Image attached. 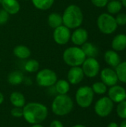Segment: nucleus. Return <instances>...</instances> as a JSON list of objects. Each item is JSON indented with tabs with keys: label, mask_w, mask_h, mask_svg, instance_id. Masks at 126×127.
Here are the masks:
<instances>
[{
	"label": "nucleus",
	"mask_w": 126,
	"mask_h": 127,
	"mask_svg": "<svg viewBox=\"0 0 126 127\" xmlns=\"http://www.w3.org/2000/svg\"><path fill=\"white\" fill-rule=\"evenodd\" d=\"M48 114V108L39 103H29L23 107V117L30 124H41L46 119Z\"/></svg>",
	"instance_id": "obj_1"
},
{
	"label": "nucleus",
	"mask_w": 126,
	"mask_h": 127,
	"mask_svg": "<svg viewBox=\"0 0 126 127\" xmlns=\"http://www.w3.org/2000/svg\"><path fill=\"white\" fill-rule=\"evenodd\" d=\"M63 25L69 29L79 28L83 22V13L81 8L76 4H71L66 7L62 15Z\"/></svg>",
	"instance_id": "obj_2"
},
{
	"label": "nucleus",
	"mask_w": 126,
	"mask_h": 127,
	"mask_svg": "<svg viewBox=\"0 0 126 127\" xmlns=\"http://www.w3.org/2000/svg\"><path fill=\"white\" fill-rule=\"evenodd\" d=\"M74 108L73 100L67 95H58L53 100L52 112L59 116H65L69 114Z\"/></svg>",
	"instance_id": "obj_3"
},
{
	"label": "nucleus",
	"mask_w": 126,
	"mask_h": 127,
	"mask_svg": "<svg viewBox=\"0 0 126 127\" xmlns=\"http://www.w3.org/2000/svg\"><path fill=\"white\" fill-rule=\"evenodd\" d=\"M64 62L71 67L80 66L86 59V57L81 48L74 46L65 50L63 53Z\"/></svg>",
	"instance_id": "obj_4"
},
{
	"label": "nucleus",
	"mask_w": 126,
	"mask_h": 127,
	"mask_svg": "<svg viewBox=\"0 0 126 127\" xmlns=\"http://www.w3.org/2000/svg\"><path fill=\"white\" fill-rule=\"evenodd\" d=\"M97 23L99 30L104 34L113 33L118 27L115 17L107 13L100 14L97 18Z\"/></svg>",
	"instance_id": "obj_5"
},
{
	"label": "nucleus",
	"mask_w": 126,
	"mask_h": 127,
	"mask_svg": "<svg viewBox=\"0 0 126 127\" xmlns=\"http://www.w3.org/2000/svg\"><path fill=\"white\" fill-rule=\"evenodd\" d=\"M94 97V93L91 87L88 86H84L79 88L75 95L76 103L82 108L89 107L93 103Z\"/></svg>",
	"instance_id": "obj_6"
},
{
	"label": "nucleus",
	"mask_w": 126,
	"mask_h": 127,
	"mask_svg": "<svg viewBox=\"0 0 126 127\" xmlns=\"http://www.w3.org/2000/svg\"><path fill=\"white\" fill-rule=\"evenodd\" d=\"M36 79L39 86L50 87L53 86L57 81V75L53 70L44 68L37 73Z\"/></svg>",
	"instance_id": "obj_7"
},
{
	"label": "nucleus",
	"mask_w": 126,
	"mask_h": 127,
	"mask_svg": "<svg viewBox=\"0 0 126 127\" xmlns=\"http://www.w3.org/2000/svg\"><path fill=\"white\" fill-rule=\"evenodd\" d=\"M114 102L108 97H102L99 99L94 106V111L96 114L101 117L105 118L108 116L113 111Z\"/></svg>",
	"instance_id": "obj_8"
},
{
	"label": "nucleus",
	"mask_w": 126,
	"mask_h": 127,
	"mask_svg": "<svg viewBox=\"0 0 126 127\" xmlns=\"http://www.w3.org/2000/svg\"><path fill=\"white\" fill-rule=\"evenodd\" d=\"M84 74L90 78L97 76L100 71V65L97 60L94 57H87L82 65Z\"/></svg>",
	"instance_id": "obj_9"
},
{
	"label": "nucleus",
	"mask_w": 126,
	"mask_h": 127,
	"mask_svg": "<svg viewBox=\"0 0 126 127\" xmlns=\"http://www.w3.org/2000/svg\"><path fill=\"white\" fill-rule=\"evenodd\" d=\"M53 39L59 45H65L67 44L71 36V31L68 28L64 25L56 28L53 31Z\"/></svg>",
	"instance_id": "obj_10"
},
{
	"label": "nucleus",
	"mask_w": 126,
	"mask_h": 127,
	"mask_svg": "<svg viewBox=\"0 0 126 127\" xmlns=\"http://www.w3.org/2000/svg\"><path fill=\"white\" fill-rule=\"evenodd\" d=\"M100 78L103 83L110 87L117 85L119 81L115 70L111 68H105L102 69L100 72Z\"/></svg>",
	"instance_id": "obj_11"
},
{
	"label": "nucleus",
	"mask_w": 126,
	"mask_h": 127,
	"mask_svg": "<svg viewBox=\"0 0 126 127\" xmlns=\"http://www.w3.org/2000/svg\"><path fill=\"white\" fill-rule=\"evenodd\" d=\"M108 97L114 103H120L126 100V89L119 85H114L111 86L108 92Z\"/></svg>",
	"instance_id": "obj_12"
},
{
	"label": "nucleus",
	"mask_w": 126,
	"mask_h": 127,
	"mask_svg": "<svg viewBox=\"0 0 126 127\" xmlns=\"http://www.w3.org/2000/svg\"><path fill=\"white\" fill-rule=\"evenodd\" d=\"M88 39V33L84 28H77L71 36V39L76 45H82Z\"/></svg>",
	"instance_id": "obj_13"
},
{
	"label": "nucleus",
	"mask_w": 126,
	"mask_h": 127,
	"mask_svg": "<svg viewBox=\"0 0 126 127\" xmlns=\"http://www.w3.org/2000/svg\"><path fill=\"white\" fill-rule=\"evenodd\" d=\"M84 73L81 67L74 66L71 67L68 73V82L73 85H76L82 82L84 78Z\"/></svg>",
	"instance_id": "obj_14"
},
{
	"label": "nucleus",
	"mask_w": 126,
	"mask_h": 127,
	"mask_svg": "<svg viewBox=\"0 0 126 127\" xmlns=\"http://www.w3.org/2000/svg\"><path fill=\"white\" fill-rule=\"evenodd\" d=\"M0 3L10 15L16 14L20 10V4L17 0H0Z\"/></svg>",
	"instance_id": "obj_15"
},
{
	"label": "nucleus",
	"mask_w": 126,
	"mask_h": 127,
	"mask_svg": "<svg viewBox=\"0 0 126 127\" xmlns=\"http://www.w3.org/2000/svg\"><path fill=\"white\" fill-rule=\"evenodd\" d=\"M104 59H105V63L108 65L113 68H116L121 63L120 56L118 54L117 51H115L114 50L107 51L105 53Z\"/></svg>",
	"instance_id": "obj_16"
},
{
	"label": "nucleus",
	"mask_w": 126,
	"mask_h": 127,
	"mask_svg": "<svg viewBox=\"0 0 126 127\" xmlns=\"http://www.w3.org/2000/svg\"><path fill=\"white\" fill-rule=\"evenodd\" d=\"M111 47L115 51H122L126 49V34L120 33L115 36L112 40Z\"/></svg>",
	"instance_id": "obj_17"
},
{
	"label": "nucleus",
	"mask_w": 126,
	"mask_h": 127,
	"mask_svg": "<svg viewBox=\"0 0 126 127\" xmlns=\"http://www.w3.org/2000/svg\"><path fill=\"white\" fill-rule=\"evenodd\" d=\"M10 100L11 104L14 107L22 108V107H24V106L25 104V96L21 92H14L10 95Z\"/></svg>",
	"instance_id": "obj_18"
},
{
	"label": "nucleus",
	"mask_w": 126,
	"mask_h": 127,
	"mask_svg": "<svg viewBox=\"0 0 126 127\" xmlns=\"http://www.w3.org/2000/svg\"><path fill=\"white\" fill-rule=\"evenodd\" d=\"M82 50L84 52L86 58L87 57H94L95 58V57L98 54V48L97 47L94 45L91 42H86L85 43H84L82 45Z\"/></svg>",
	"instance_id": "obj_19"
},
{
	"label": "nucleus",
	"mask_w": 126,
	"mask_h": 127,
	"mask_svg": "<svg viewBox=\"0 0 126 127\" xmlns=\"http://www.w3.org/2000/svg\"><path fill=\"white\" fill-rule=\"evenodd\" d=\"M48 23L50 28L55 29L63 25L62 16L57 13H52L48 17Z\"/></svg>",
	"instance_id": "obj_20"
},
{
	"label": "nucleus",
	"mask_w": 126,
	"mask_h": 127,
	"mask_svg": "<svg viewBox=\"0 0 126 127\" xmlns=\"http://www.w3.org/2000/svg\"><path fill=\"white\" fill-rule=\"evenodd\" d=\"M14 55L19 59H27L30 56V49L25 45H17L13 49Z\"/></svg>",
	"instance_id": "obj_21"
},
{
	"label": "nucleus",
	"mask_w": 126,
	"mask_h": 127,
	"mask_svg": "<svg viewBox=\"0 0 126 127\" xmlns=\"http://www.w3.org/2000/svg\"><path fill=\"white\" fill-rule=\"evenodd\" d=\"M106 7L108 13L117 14L121 11L123 8V4L120 0H111L108 2Z\"/></svg>",
	"instance_id": "obj_22"
},
{
	"label": "nucleus",
	"mask_w": 126,
	"mask_h": 127,
	"mask_svg": "<svg viewBox=\"0 0 126 127\" xmlns=\"http://www.w3.org/2000/svg\"><path fill=\"white\" fill-rule=\"evenodd\" d=\"M54 85L55 90L59 95H67L70 90V84L65 80H59Z\"/></svg>",
	"instance_id": "obj_23"
},
{
	"label": "nucleus",
	"mask_w": 126,
	"mask_h": 127,
	"mask_svg": "<svg viewBox=\"0 0 126 127\" xmlns=\"http://www.w3.org/2000/svg\"><path fill=\"white\" fill-rule=\"evenodd\" d=\"M7 80L11 85H19L23 81L24 75L19 71H14L8 75Z\"/></svg>",
	"instance_id": "obj_24"
},
{
	"label": "nucleus",
	"mask_w": 126,
	"mask_h": 127,
	"mask_svg": "<svg viewBox=\"0 0 126 127\" xmlns=\"http://www.w3.org/2000/svg\"><path fill=\"white\" fill-rule=\"evenodd\" d=\"M115 68L118 80L123 83H126V61L121 62Z\"/></svg>",
	"instance_id": "obj_25"
},
{
	"label": "nucleus",
	"mask_w": 126,
	"mask_h": 127,
	"mask_svg": "<svg viewBox=\"0 0 126 127\" xmlns=\"http://www.w3.org/2000/svg\"><path fill=\"white\" fill-rule=\"evenodd\" d=\"M32 2L37 9L45 10L51 7L54 0H32Z\"/></svg>",
	"instance_id": "obj_26"
},
{
	"label": "nucleus",
	"mask_w": 126,
	"mask_h": 127,
	"mask_svg": "<svg viewBox=\"0 0 126 127\" xmlns=\"http://www.w3.org/2000/svg\"><path fill=\"white\" fill-rule=\"evenodd\" d=\"M39 63L36 60H29L26 62L25 65V69L27 72L33 73L39 70Z\"/></svg>",
	"instance_id": "obj_27"
},
{
	"label": "nucleus",
	"mask_w": 126,
	"mask_h": 127,
	"mask_svg": "<svg viewBox=\"0 0 126 127\" xmlns=\"http://www.w3.org/2000/svg\"><path fill=\"white\" fill-rule=\"evenodd\" d=\"M94 94L97 95H104L107 92V86L101 82H96L93 84L91 87Z\"/></svg>",
	"instance_id": "obj_28"
},
{
	"label": "nucleus",
	"mask_w": 126,
	"mask_h": 127,
	"mask_svg": "<svg viewBox=\"0 0 126 127\" xmlns=\"http://www.w3.org/2000/svg\"><path fill=\"white\" fill-rule=\"evenodd\" d=\"M117 115L122 118L126 119V100H123L118 103L117 106Z\"/></svg>",
	"instance_id": "obj_29"
},
{
	"label": "nucleus",
	"mask_w": 126,
	"mask_h": 127,
	"mask_svg": "<svg viewBox=\"0 0 126 127\" xmlns=\"http://www.w3.org/2000/svg\"><path fill=\"white\" fill-rule=\"evenodd\" d=\"M115 20L117 22V25L124 26L126 25V13H119L115 17Z\"/></svg>",
	"instance_id": "obj_30"
},
{
	"label": "nucleus",
	"mask_w": 126,
	"mask_h": 127,
	"mask_svg": "<svg viewBox=\"0 0 126 127\" xmlns=\"http://www.w3.org/2000/svg\"><path fill=\"white\" fill-rule=\"evenodd\" d=\"M10 18V14L4 9L0 10V25H4Z\"/></svg>",
	"instance_id": "obj_31"
},
{
	"label": "nucleus",
	"mask_w": 126,
	"mask_h": 127,
	"mask_svg": "<svg viewBox=\"0 0 126 127\" xmlns=\"http://www.w3.org/2000/svg\"><path fill=\"white\" fill-rule=\"evenodd\" d=\"M10 114L14 118H21L23 117V109L19 107H14L11 109Z\"/></svg>",
	"instance_id": "obj_32"
},
{
	"label": "nucleus",
	"mask_w": 126,
	"mask_h": 127,
	"mask_svg": "<svg viewBox=\"0 0 126 127\" xmlns=\"http://www.w3.org/2000/svg\"><path fill=\"white\" fill-rule=\"evenodd\" d=\"M92 4L97 7H104L107 5L108 0H91Z\"/></svg>",
	"instance_id": "obj_33"
},
{
	"label": "nucleus",
	"mask_w": 126,
	"mask_h": 127,
	"mask_svg": "<svg viewBox=\"0 0 126 127\" xmlns=\"http://www.w3.org/2000/svg\"><path fill=\"white\" fill-rule=\"evenodd\" d=\"M50 127H64L63 124H62V122H60L58 120H54L50 124Z\"/></svg>",
	"instance_id": "obj_34"
},
{
	"label": "nucleus",
	"mask_w": 126,
	"mask_h": 127,
	"mask_svg": "<svg viewBox=\"0 0 126 127\" xmlns=\"http://www.w3.org/2000/svg\"><path fill=\"white\" fill-rule=\"evenodd\" d=\"M107 127H120V126L117 123H115V122H111V123H110L108 125Z\"/></svg>",
	"instance_id": "obj_35"
},
{
	"label": "nucleus",
	"mask_w": 126,
	"mask_h": 127,
	"mask_svg": "<svg viewBox=\"0 0 126 127\" xmlns=\"http://www.w3.org/2000/svg\"><path fill=\"white\" fill-rule=\"evenodd\" d=\"M120 127H126V119L123 120V121L120 124Z\"/></svg>",
	"instance_id": "obj_36"
},
{
	"label": "nucleus",
	"mask_w": 126,
	"mask_h": 127,
	"mask_svg": "<svg viewBox=\"0 0 126 127\" xmlns=\"http://www.w3.org/2000/svg\"><path fill=\"white\" fill-rule=\"evenodd\" d=\"M4 101V95L0 92V104H1Z\"/></svg>",
	"instance_id": "obj_37"
},
{
	"label": "nucleus",
	"mask_w": 126,
	"mask_h": 127,
	"mask_svg": "<svg viewBox=\"0 0 126 127\" xmlns=\"http://www.w3.org/2000/svg\"><path fill=\"white\" fill-rule=\"evenodd\" d=\"M31 127H44L42 125H41L40 124H33V126Z\"/></svg>",
	"instance_id": "obj_38"
},
{
	"label": "nucleus",
	"mask_w": 126,
	"mask_h": 127,
	"mask_svg": "<svg viewBox=\"0 0 126 127\" xmlns=\"http://www.w3.org/2000/svg\"><path fill=\"white\" fill-rule=\"evenodd\" d=\"M121 2L123 4V6L126 7V0H121Z\"/></svg>",
	"instance_id": "obj_39"
},
{
	"label": "nucleus",
	"mask_w": 126,
	"mask_h": 127,
	"mask_svg": "<svg viewBox=\"0 0 126 127\" xmlns=\"http://www.w3.org/2000/svg\"><path fill=\"white\" fill-rule=\"evenodd\" d=\"M86 127L85 126H84V125H82V124H77V125H75V126H74V127Z\"/></svg>",
	"instance_id": "obj_40"
},
{
	"label": "nucleus",
	"mask_w": 126,
	"mask_h": 127,
	"mask_svg": "<svg viewBox=\"0 0 126 127\" xmlns=\"http://www.w3.org/2000/svg\"></svg>",
	"instance_id": "obj_41"
},
{
	"label": "nucleus",
	"mask_w": 126,
	"mask_h": 127,
	"mask_svg": "<svg viewBox=\"0 0 126 127\" xmlns=\"http://www.w3.org/2000/svg\"><path fill=\"white\" fill-rule=\"evenodd\" d=\"M25 1H28V0H25Z\"/></svg>",
	"instance_id": "obj_42"
},
{
	"label": "nucleus",
	"mask_w": 126,
	"mask_h": 127,
	"mask_svg": "<svg viewBox=\"0 0 126 127\" xmlns=\"http://www.w3.org/2000/svg\"></svg>",
	"instance_id": "obj_43"
}]
</instances>
